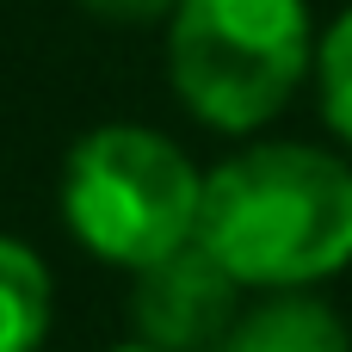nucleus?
<instances>
[{
  "label": "nucleus",
  "instance_id": "nucleus-1",
  "mask_svg": "<svg viewBox=\"0 0 352 352\" xmlns=\"http://www.w3.org/2000/svg\"><path fill=\"white\" fill-rule=\"evenodd\" d=\"M198 241L235 285L303 291L352 260V167L309 142H254L204 173Z\"/></svg>",
  "mask_w": 352,
  "mask_h": 352
},
{
  "label": "nucleus",
  "instance_id": "nucleus-2",
  "mask_svg": "<svg viewBox=\"0 0 352 352\" xmlns=\"http://www.w3.org/2000/svg\"><path fill=\"white\" fill-rule=\"evenodd\" d=\"M309 68L316 31L303 0H179L167 12L173 93L223 136L272 124Z\"/></svg>",
  "mask_w": 352,
  "mask_h": 352
},
{
  "label": "nucleus",
  "instance_id": "nucleus-3",
  "mask_svg": "<svg viewBox=\"0 0 352 352\" xmlns=\"http://www.w3.org/2000/svg\"><path fill=\"white\" fill-rule=\"evenodd\" d=\"M198 198L204 173L186 161V148L142 124H99L62 161L68 235L130 272L198 235Z\"/></svg>",
  "mask_w": 352,
  "mask_h": 352
},
{
  "label": "nucleus",
  "instance_id": "nucleus-4",
  "mask_svg": "<svg viewBox=\"0 0 352 352\" xmlns=\"http://www.w3.org/2000/svg\"><path fill=\"white\" fill-rule=\"evenodd\" d=\"M241 316V285L235 272L192 235L167 248L161 260L136 266L130 285V328L155 352H210L229 322Z\"/></svg>",
  "mask_w": 352,
  "mask_h": 352
},
{
  "label": "nucleus",
  "instance_id": "nucleus-5",
  "mask_svg": "<svg viewBox=\"0 0 352 352\" xmlns=\"http://www.w3.org/2000/svg\"><path fill=\"white\" fill-rule=\"evenodd\" d=\"M210 352H352V340H346V328H340V316L328 303L285 291V297L235 316L229 334Z\"/></svg>",
  "mask_w": 352,
  "mask_h": 352
},
{
  "label": "nucleus",
  "instance_id": "nucleus-6",
  "mask_svg": "<svg viewBox=\"0 0 352 352\" xmlns=\"http://www.w3.org/2000/svg\"><path fill=\"white\" fill-rule=\"evenodd\" d=\"M50 334V272L43 260L0 235V352H37Z\"/></svg>",
  "mask_w": 352,
  "mask_h": 352
},
{
  "label": "nucleus",
  "instance_id": "nucleus-7",
  "mask_svg": "<svg viewBox=\"0 0 352 352\" xmlns=\"http://www.w3.org/2000/svg\"><path fill=\"white\" fill-rule=\"evenodd\" d=\"M316 87H322V118L334 124V136L352 142V6L316 43Z\"/></svg>",
  "mask_w": 352,
  "mask_h": 352
},
{
  "label": "nucleus",
  "instance_id": "nucleus-8",
  "mask_svg": "<svg viewBox=\"0 0 352 352\" xmlns=\"http://www.w3.org/2000/svg\"><path fill=\"white\" fill-rule=\"evenodd\" d=\"M93 19H111V25H155V19H167L179 0H80Z\"/></svg>",
  "mask_w": 352,
  "mask_h": 352
},
{
  "label": "nucleus",
  "instance_id": "nucleus-9",
  "mask_svg": "<svg viewBox=\"0 0 352 352\" xmlns=\"http://www.w3.org/2000/svg\"><path fill=\"white\" fill-rule=\"evenodd\" d=\"M111 352H155V346H142V340H136V346H111Z\"/></svg>",
  "mask_w": 352,
  "mask_h": 352
}]
</instances>
